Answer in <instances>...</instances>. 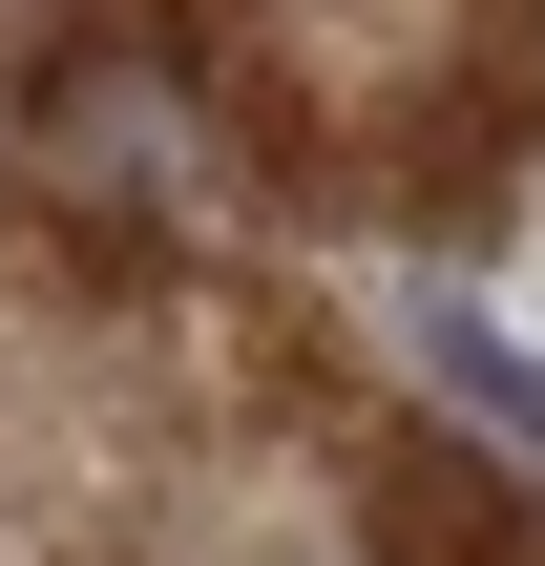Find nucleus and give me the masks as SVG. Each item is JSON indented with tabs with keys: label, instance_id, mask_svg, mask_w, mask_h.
<instances>
[{
	"label": "nucleus",
	"instance_id": "obj_2",
	"mask_svg": "<svg viewBox=\"0 0 545 566\" xmlns=\"http://www.w3.org/2000/svg\"><path fill=\"white\" fill-rule=\"evenodd\" d=\"M420 378H441V399H462L504 462H545V357L504 336V315H483V294H420Z\"/></svg>",
	"mask_w": 545,
	"mask_h": 566
},
{
	"label": "nucleus",
	"instance_id": "obj_1",
	"mask_svg": "<svg viewBox=\"0 0 545 566\" xmlns=\"http://www.w3.org/2000/svg\"><path fill=\"white\" fill-rule=\"evenodd\" d=\"M378 546H399V566H545V525L483 483V462L420 441V462H378Z\"/></svg>",
	"mask_w": 545,
	"mask_h": 566
}]
</instances>
